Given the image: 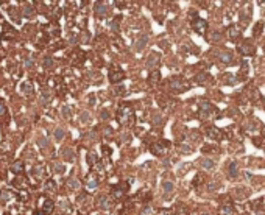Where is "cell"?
<instances>
[{"label":"cell","instance_id":"obj_1","mask_svg":"<svg viewBox=\"0 0 265 215\" xmlns=\"http://www.w3.org/2000/svg\"><path fill=\"white\" fill-rule=\"evenodd\" d=\"M117 118L122 125L129 126V125H132V120H134V112L128 106H120L118 108V112H117Z\"/></svg>","mask_w":265,"mask_h":215},{"label":"cell","instance_id":"obj_2","mask_svg":"<svg viewBox=\"0 0 265 215\" xmlns=\"http://www.w3.org/2000/svg\"><path fill=\"white\" fill-rule=\"evenodd\" d=\"M217 112H218L217 108L212 104L210 101L203 100V101L200 103V117H201V118H207V117L214 115V114H217Z\"/></svg>","mask_w":265,"mask_h":215},{"label":"cell","instance_id":"obj_3","mask_svg":"<svg viewBox=\"0 0 265 215\" xmlns=\"http://www.w3.org/2000/svg\"><path fill=\"white\" fill-rule=\"evenodd\" d=\"M125 78V72L120 69V67H111L109 70V81L111 83H120L122 79Z\"/></svg>","mask_w":265,"mask_h":215},{"label":"cell","instance_id":"obj_4","mask_svg":"<svg viewBox=\"0 0 265 215\" xmlns=\"http://www.w3.org/2000/svg\"><path fill=\"white\" fill-rule=\"evenodd\" d=\"M170 87L173 89V90H176V92H182V90L187 89V84H186L184 78H181V76H173V78L170 79Z\"/></svg>","mask_w":265,"mask_h":215},{"label":"cell","instance_id":"obj_5","mask_svg":"<svg viewBox=\"0 0 265 215\" xmlns=\"http://www.w3.org/2000/svg\"><path fill=\"white\" fill-rule=\"evenodd\" d=\"M195 19L192 20V28L198 33V34H203L206 30H207V22L204 20V19H200V17H196V16H193Z\"/></svg>","mask_w":265,"mask_h":215},{"label":"cell","instance_id":"obj_6","mask_svg":"<svg viewBox=\"0 0 265 215\" xmlns=\"http://www.w3.org/2000/svg\"><path fill=\"white\" fill-rule=\"evenodd\" d=\"M168 145H170V142H168V140H162V142L151 143V145H150V151H151L153 154L159 156V154H162V153H164V150L167 148Z\"/></svg>","mask_w":265,"mask_h":215},{"label":"cell","instance_id":"obj_7","mask_svg":"<svg viewBox=\"0 0 265 215\" xmlns=\"http://www.w3.org/2000/svg\"><path fill=\"white\" fill-rule=\"evenodd\" d=\"M238 51L242 53V55L245 56H251V55H254V51H256V47L253 45V42L249 41V39H246V41L238 47Z\"/></svg>","mask_w":265,"mask_h":215},{"label":"cell","instance_id":"obj_8","mask_svg":"<svg viewBox=\"0 0 265 215\" xmlns=\"http://www.w3.org/2000/svg\"><path fill=\"white\" fill-rule=\"evenodd\" d=\"M159 62H161V55L156 51H151L150 55L147 56V61H145V64H147L148 69H154V67L159 65Z\"/></svg>","mask_w":265,"mask_h":215},{"label":"cell","instance_id":"obj_9","mask_svg":"<svg viewBox=\"0 0 265 215\" xmlns=\"http://www.w3.org/2000/svg\"><path fill=\"white\" fill-rule=\"evenodd\" d=\"M128 187H129L128 184H120V185L114 187V189H112V196H114V198H122L123 195H126Z\"/></svg>","mask_w":265,"mask_h":215},{"label":"cell","instance_id":"obj_10","mask_svg":"<svg viewBox=\"0 0 265 215\" xmlns=\"http://www.w3.org/2000/svg\"><path fill=\"white\" fill-rule=\"evenodd\" d=\"M206 134H207V137H210V139H215V140H220V139L223 137L221 131H220L218 128H215V126H209V128L206 129Z\"/></svg>","mask_w":265,"mask_h":215},{"label":"cell","instance_id":"obj_11","mask_svg":"<svg viewBox=\"0 0 265 215\" xmlns=\"http://www.w3.org/2000/svg\"><path fill=\"white\" fill-rule=\"evenodd\" d=\"M240 37V28L237 25H231L228 28V39L229 41H237Z\"/></svg>","mask_w":265,"mask_h":215},{"label":"cell","instance_id":"obj_12","mask_svg":"<svg viewBox=\"0 0 265 215\" xmlns=\"http://www.w3.org/2000/svg\"><path fill=\"white\" fill-rule=\"evenodd\" d=\"M97 204H98V207H101V209H109V207H111V201L108 199V196L100 195V196L97 198Z\"/></svg>","mask_w":265,"mask_h":215},{"label":"cell","instance_id":"obj_13","mask_svg":"<svg viewBox=\"0 0 265 215\" xmlns=\"http://www.w3.org/2000/svg\"><path fill=\"white\" fill-rule=\"evenodd\" d=\"M220 61L223 62V64H232L234 62V59H232V55L229 51H223V53H220Z\"/></svg>","mask_w":265,"mask_h":215},{"label":"cell","instance_id":"obj_14","mask_svg":"<svg viewBox=\"0 0 265 215\" xmlns=\"http://www.w3.org/2000/svg\"><path fill=\"white\" fill-rule=\"evenodd\" d=\"M53 207H55V203H53L51 199H45V201H44V206H42V212H44L45 215H48V213L53 212Z\"/></svg>","mask_w":265,"mask_h":215},{"label":"cell","instance_id":"obj_15","mask_svg":"<svg viewBox=\"0 0 265 215\" xmlns=\"http://www.w3.org/2000/svg\"><path fill=\"white\" fill-rule=\"evenodd\" d=\"M159 79H161V72H159V70H151V73H150V76H148L150 84H157Z\"/></svg>","mask_w":265,"mask_h":215},{"label":"cell","instance_id":"obj_16","mask_svg":"<svg viewBox=\"0 0 265 215\" xmlns=\"http://www.w3.org/2000/svg\"><path fill=\"white\" fill-rule=\"evenodd\" d=\"M106 11H108V8H106L104 3H100V2L95 3V12H97V16H104Z\"/></svg>","mask_w":265,"mask_h":215},{"label":"cell","instance_id":"obj_17","mask_svg":"<svg viewBox=\"0 0 265 215\" xmlns=\"http://www.w3.org/2000/svg\"><path fill=\"white\" fill-rule=\"evenodd\" d=\"M228 174H229L231 178L238 176V170H237V164H235V162H231V164L228 165Z\"/></svg>","mask_w":265,"mask_h":215},{"label":"cell","instance_id":"obj_18","mask_svg":"<svg viewBox=\"0 0 265 215\" xmlns=\"http://www.w3.org/2000/svg\"><path fill=\"white\" fill-rule=\"evenodd\" d=\"M147 42H148V36H147V34H142V36H140V39L136 42V48H137V50H142V48L145 47V44H147Z\"/></svg>","mask_w":265,"mask_h":215},{"label":"cell","instance_id":"obj_19","mask_svg":"<svg viewBox=\"0 0 265 215\" xmlns=\"http://www.w3.org/2000/svg\"><path fill=\"white\" fill-rule=\"evenodd\" d=\"M86 185H87V189H95V187L98 185V179L94 176V174H90V178H87Z\"/></svg>","mask_w":265,"mask_h":215},{"label":"cell","instance_id":"obj_20","mask_svg":"<svg viewBox=\"0 0 265 215\" xmlns=\"http://www.w3.org/2000/svg\"><path fill=\"white\" fill-rule=\"evenodd\" d=\"M232 204H224V206H221L220 207V213L221 215H231L232 213Z\"/></svg>","mask_w":265,"mask_h":215},{"label":"cell","instance_id":"obj_21","mask_svg":"<svg viewBox=\"0 0 265 215\" xmlns=\"http://www.w3.org/2000/svg\"><path fill=\"white\" fill-rule=\"evenodd\" d=\"M20 90H22L23 93H26V95H30V93H33V86H31L30 83H23V84L20 86Z\"/></svg>","mask_w":265,"mask_h":215},{"label":"cell","instance_id":"obj_22","mask_svg":"<svg viewBox=\"0 0 265 215\" xmlns=\"http://www.w3.org/2000/svg\"><path fill=\"white\" fill-rule=\"evenodd\" d=\"M207 79V73L206 72H200L196 76H195V83H198V84H201V83H204Z\"/></svg>","mask_w":265,"mask_h":215},{"label":"cell","instance_id":"obj_23","mask_svg":"<svg viewBox=\"0 0 265 215\" xmlns=\"http://www.w3.org/2000/svg\"><path fill=\"white\" fill-rule=\"evenodd\" d=\"M61 154H62L65 159H67V160H73V151H72V150H69V148H62Z\"/></svg>","mask_w":265,"mask_h":215},{"label":"cell","instance_id":"obj_24","mask_svg":"<svg viewBox=\"0 0 265 215\" xmlns=\"http://www.w3.org/2000/svg\"><path fill=\"white\" fill-rule=\"evenodd\" d=\"M97 162H98L97 154H95V153H89V154H87V164H89V165H94V164H97Z\"/></svg>","mask_w":265,"mask_h":215},{"label":"cell","instance_id":"obj_25","mask_svg":"<svg viewBox=\"0 0 265 215\" xmlns=\"http://www.w3.org/2000/svg\"><path fill=\"white\" fill-rule=\"evenodd\" d=\"M22 162H20V160H16V162L14 164H12V167H11V170H12V173H20L22 171Z\"/></svg>","mask_w":265,"mask_h":215},{"label":"cell","instance_id":"obj_26","mask_svg":"<svg viewBox=\"0 0 265 215\" xmlns=\"http://www.w3.org/2000/svg\"><path fill=\"white\" fill-rule=\"evenodd\" d=\"M214 165L215 164H214V160H212V159H203L201 160V167L203 168H212Z\"/></svg>","mask_w":265,"mask_h":215},{"label":"cell","instance_id":"obj_27","mask_svg":"<svg viewBox=\"0 0 265 215\" xmlns=\"http://www.w3.org/2000/svg\"><path fill=\"white\" fill-rule=\"evenodd\" d=\"M62 137H64V129L62 128H56L55 129V139L56 140H62Z\"/></svg>","mask_w":265,"mask_h":215},{"label":"cell","instance_id":"obj_28","mask_svg":"<svg viewBox=\"0 0 265 215\" xmlns=\"http://www.w3.org/2000/svg\"><path fill=\"white\" fill-rule=\"evenodd\" d=\"M162 189H164L165 192H171V190H173V184H171L170 181H165V182L162 184Z\"/></svg>","mask_w":265,"mask_h":215},{"label":"cell","instance_id":"obj_29","mask_svg":"<svg viewBox=\"0 0 265 215\" xmlns=\"http://www.w3.org/2000/svg\"><path fill=\"white\" fill-rule=\"evenodd\" d=\"M262 28H263V23H262V22H257V23L254 25V36H259Z\"/></svg>","mask_w":265,"mask_h":215},{"label":"cell","instance_id":"obj_30","mask_svg":"<svg viewBox=\"0 0 265 215\" xmlns=\"http://www.w3.org/2000/svg\"><path fill=\"white\" fill-rule=\"evenodd\" d=\"M69 187H70V189H78V187H80V182H78V179H75V178L69 179Z\"/></svg>","mask_w":265,"mask_h":215},{"label":"cell","instance_id":"obj_31","mask_svg":"<svg viewBox=\"0 0 265 215\" xmlns=\"http://www.w3.org/2000/svg\"><path fill=\"white\" fill-rule=\"evenodd\" d=\"M9 192L8 190H2V192H0V201H6L8 198H9Z\"/></svg>","mask_w":265,"mask_h":215},{"label":"cell","instance_id":"obj_32","mask_svg":"<svg viewBox=\"0 0 265 215\" xmlns=\"http://www.w3.org/2000/svg\"><path fill=\"white\" fill-rule=\"evenodd\" d=\"M33 12H34V9H33L31 6H25V9H23V14H25L26 17H30V16L33 14Z\"/></svg>","mask_w":265,"mask_h":215},{"label":"cell","instance_id":"obj_33","mask_svg":"<svg viewBox=\"0 0 265 215\" xmlns=\"http://www.w3.org/2000/svg\"><path fill=\"white\" fill-rule=\"evenodd\" d=\"M246 73H248V62L243 61V62H242V78H243Z\"/></svg>","mask_w":265,"mask_h":215},{"label":"cell","instance_id":"obj_34","mask_svg":"<svg viewBox=\"0 0 265 215\" xmlns=\"http://www.w3.org/2000/svg\"><path fill=\"white\" fill-rule=\"evenodd\" d=\"M224 81H228V84H234L235 83V78L232 75H226V76H224Z\"/></svg>","mask_w":265,"mask_h":215},{"label":"cell","instance_id":"obj_35","mask_svg":"<svg viewBox=\"0 0 265 215\" xmlns=\"http://www.w3.org/2000/svg\"><path fill=\"white\" fill-rule=\"evenodd\" d=\"M140 215H153V209H151V207H145V209L140 212Z\"/></svg>","mask_w":265,"mask_h":215},{"label":"cell","instance_id":"obj_36","mask_svg":"<svg viewBox=\"0 0 265 215\" xmlns=\"http://www.w3.org/2000/svg\"><path fill=\"white\" fill-rule=\"evenodd\" d=\"M55 181H51V179H48L47 181V189H50V190H55Z\"/></svg>","mask_w":265,"mask_h":215},{"label":"cell","instance_id":"obj_37","mask_svg":"<svg viewBox=\"0 0 265 215\" xmlns=\"http://www.w3.org/2000/svg\"><path fill=\"white\" fill-rule=\"evenodd\" d=\"M210 39H212V41H220V39H221V34H220L218 31H215L214 34L210 36Z\"/></svg>","mask_w":265,"mask_h":215},{"label":"cell","instance_id":"obj_38","mask_svg":"<svg viewBox=\"0 0 265 215\" xmlns=\"http://www.w3.org/2000/svg\"><path fill=\"white\" fill-rule=\"evenodd\" d=\"M51 65H53L51 58H45V59H44V67H51Z\"/></svg>","mask_w":265,"mask_h":215},{"label":"cell","instance_id":"obj_39","mask_svg":"<svg viewBox=\"0 0 265 215\" xmlns=\"http://www.w3.org/2000/svg\"><path fill=\"white\" fill-rule=\"evenodd\" d=\"M37 142H39V145H41V146H42V148H44V146H47V145H48V140H47V139H42V137H41V139H39Z\"/></svg>","mask_w":265,"mask_h":215},{"label":"cell","instance_id":"obj_40","mask_svg":"<svg viewBox=\"0 0 265 215\" xmlns=\"http://www.w3.org/2000/svg\"><path fill=\"white\" fill-rule=\"evenodd\" d=\"M48 100H50V95H48L47 92H44V93H42V98H41V101H42V103H47Z\"/></svg>","mask_w":265,"mask_h":215},{"label":"cell","instance_id":"obj_41","mask_svg":"<svg viewBox=\"0 0 265 215\" xmlns=\"http://www.w3.org/2000/svg\"><path fill=\"white\" fill-rule=\"evenodd\" d=\"M62 114H64L65 117H69V115H70V109H69V106H64V108H62Z\"/></svg>","mask_w":265,"mask_h":215},{"label":"cell","instance_id":"obj_42","mask_svg":"<svg viewBox=\"0 0 265 215\" xmlns=\"http://www.w3.org/2000/svg\"><path fill=\"white\" fill-rule=\"evenodd\" d=\"M3 112H5V101L0 98V115H2Z\"/></svg>","mask_w":265,"mask_h":215},{"label":"cell","instance_id":"obj_43","mask_svg":"<svg viewBox=\"0 0 265 215\" xmlns=\"http://www.w3.org/2000/svg\"><path fill=\"white\" fill-rule=\"evenodd\" d=\"M179 148H181L182 151H186V153H189V151H192V148H190V146H186V145H181V146H179Z\"/></svg>","mask_w":265,"mask_h":215},{"label":"cell","instance_id":"obj_44","mask_svg":"<svg viewBox=\"0 0 265 215\" xmlns=\"http://www.w3.org/2000/svg\"><path fill=\"white\" fill-rule=\"evenodd\" d=\"M153 118H154V120H153V122H154L156 125H159V123H161V115H157V114H156V115H154Z\"/></svg>","mask_w":265,"mask_h":215},{"label":"cell","instance_id":"obj_45","mask_svg":"<svg viewBox=\"0 0 265 215\" xmlns=\"http://www.w3.org/2000/svg\"><path fill=\"white\" fill-rule=\"evenodd\" d=\"M159 215H171V210L164 209V210H161V212H159Z\"/></svg>","mask_w":265,"mask_h":215},{"label":"cell","instance_id":"obj_46","mask_svg":"<svg viewBox=\"0 0 265 215\" xmlns=\"http://www.w3.org/2000/svg\"><path fill=\"white\" fill-rule=\"evenodd\" d=\"M217 187H218V184H217V182H214V184H209V187H207V189H209V190H215Z\"/></svg>","mask_w":265,"mask_h":215},{"label":"cell","instance_id":"obj_47","mask_svg":"<svg viewBox=\"0 0 265 215\" xmlns=\"http://www.w3.org/2000/svg\"><path fill=\"white\" fill-rule=\"evenodd\" d=\"M55 171H58V173H62V165H55Z\"/></svg>","mask_w":265,"mask_h":215},{"label":"cell","instance_id":"obj_48","mask_svg":"<svg viewBox=\"0 0 265 215\" xmlns=\"http://www.w3.org/2000/svg\"><path fill=\"white\" fill-rule=\"evenodd\" d=\"M87 117H89V115H87V112H84V114H81V120H83V122H87V120H86Z\"/></svg>","mask_w":265,"mask_h":215},{"label":"cell","instance_id":"obj_49","mask_svg":"<svg viewBox=\"0 0 265 215\" xmlns=\"http://www.w3.org/2000/svg\"><path fill=\"white\" fill-rule=\"evenodd\" d=\"M123 90H125V89H123L122 86H120V87H117V89H115V92H117V93H123Z\"/></svg>","mask_w":265,"mask_h":215}]
</instances>
